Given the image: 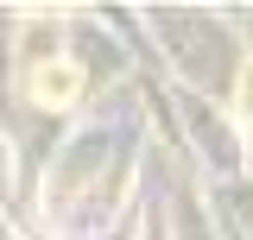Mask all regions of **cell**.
Instances as JSON below:
<instances>
[{
  "instance_id": "obj_1",
  "label": "cell",
  "mask_w": 253,
  "mask_h": 240,
  "mask_svg": "<svg viewBox=\"0 0 253 240\" xmlns=\"http://www.w3.org/2000/svg\"><path fill=\"white\" fill-rule=\"evenodd\" d=\"M76 89V76L70 70H51V76H38V95H70Z\"/></svg>"
},
{
  "instance_id": "obj_2",
  "label": "cell",
  "mask_w": 253,
  "mask_h": 240,
  "mask_svg": "<svg viewBox=\"0 0 253 240\" xmlns=\"http://www.w3.org/2000/svg\"><path fill=\"white\" fill-rule=\"evenodd\" d=\"M247 126H253V76H247Z\"/></svg>"
}]
</instances>
